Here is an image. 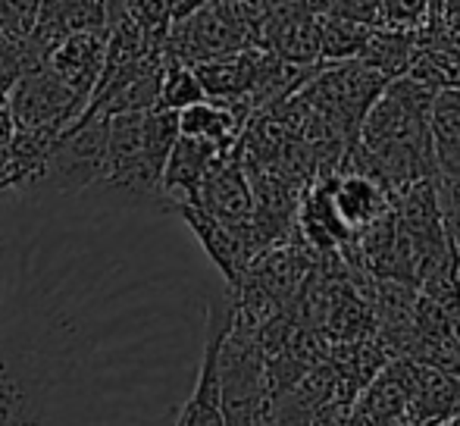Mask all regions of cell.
Masks as SVG:
<instances>
[{"label":"cell","mask_w":460,"mask_h":426,"mask_svg":"<svg viewBox=\"0 0 460 426\" xmlns=\"http://www.w3.org/2000/svg\"><path fill=\"white\" fill-rule=\"evenodd\" d=\"M107 44H110V25H97V29H79L69 31L48 57L44 67L66 82L79 98L92 104V94L101 82L103 63H107Z\"/></svg>","instance_id":"7"},{"label":"cell","mask_w":460,"mask_h":426,"mask_svg":"<svg viewBox=\"0 0 460 426\" xmlns=\"http://www.w3.org/2000/svg\"><path fill=\"white\" fill-rule=\"evenodd\" d=\"M198 101H207L204 82H200L198 69L188 67V63H182V60L166 63L164 88H160V107L182 113L185 107L198 104Z\"/></svg>","instance_id":"15"},{"label":"cell","mask_w":460,"mask_h":426,"mask_svg":"<svg viewBox=\"0 0 460 426\" xmlns=\"http://www.w3.org/2000/svg\"><path fill=\"white\" fill-rule=\"evenodd\" d=\"M332 198L341 219L351 226L354 235H360L367 226H373L376 219L385 217L394 208V198L364 173H335Z\"/></svg>","instance_id":"11"},{"label":"cell","mask_w":460,"mask_h":426,"mask_svg":"<svg viewBox=\"0 0 460 426\" xmlns=\"http://www.w3.org/2000/svg\"><path fill=\"white\" fill-rule=\"evenodd\" d=\"M10 116L16 129H69L82 113H85L88 101L79 98L66 82H60L48 67H31L16 79L10 88Z\"/></svg>","instance_id":"5"},{"label":"cell","mask_w":460,"mask_h":426,"mask_svg":"<svg viewBox=\"0 0 460 426\" xmlns=\"http://www.w3.org/2000/svg\"><path fill=\"white\" fill-rule=\"evenodd\" d=\"M198 204L229 226H242L254 219V213H257L254 185H251L248 166H244L238 147L210 173V179H207L204 189H200Z\"/></svg>","instance_id":"9"},{"label":"cell","mask_w":460,"mask_h":426,"mask_svg":"<svg viewBox=\"0 0 460 426\" xmlns=\"http://www.w3.org/2000/svg\"><path fill=\"white\" fill-rule=\"evenodd\" d=\"M436 426H460V414H451L448 421H442V423H436Z\"/></svg>","instance_id":"18"},{"label":"cell","mask_w":460,"mask_h":426,"mask_svg":"<svg viewBox=\"0 0 460 426\" xmlns=\"http://www.w3.org/2000/svg\"><path fill=\"white\" fill-rule=\"evenodd\" d=\"M429 129L436 179L438 182H460V88L438 92Z\"/></svg>","instance_id":"12"},{"label":"cell","mask_w":460,"mask_h":426,"mask_svg":"<svg viewBox=\"0 0 460 426\" xmlns=\"http://www.w3.org/2000/svg\"><path fill=\"white\" fill-rule=\"evenodd\" d=\"M411 377V421L420 426H436L460 414V379L426 360L407 358Z\"/></svg>","instance_id":"10"},{"label":"cell","mask_w":460,"mask_h":426,"mask_svg":"<svg viewBox=\"0 0 460 426\" xmlns=\"http://www.w3.org/2000/svg\"><path fill=\"white\" fill-rule=\"evenodd\" d=\"M110 113H82L50 151L44 173L35 185L60 195H75L107 176Z\"/></svg>","instance_id":"2"},{"label":"cell","mask_w":460,"mask_h":426,"mask_svg":"<svg viewBox=\"0 0 460 426\" xmlns=\"http://www.w3.org/2000/svg\"><path fill=\"white\" fill-rule=\"evenodd\" d=\"M417 50H420V35L394 31L385 29V25H373L358 60L373 69V73L385 75L388 82H394L411 73L413 60H417Z\"/></svg>","instance_id":"13"},{"label":"cell","mask_w":460,"mask_h":426,"mask_svg":"<svg viewBox=\"0 0 460 426\" xmlns=\"http://www.w3.org/2000/svg\"><path fill=\"white\" fill-rule=\"evenodd\" d=\"M238 317V298H219L207 311V339H204V358H200L198 383L182 408L179 423L182 426H229L226 421V395H223V370H219V354L223 342L232 333Z\"/></svg>","instance_id":"4"},{"label":"cell","mask_w":460,"mask_h":426,"mask_svg":"<svg viewBox=\"0 0 460 426\" xmlns=\"http://www.w3.org/2000/svg\"><path fill=\"white\" fill-rule=\"evenodd\" d=\"M369 31H373V25L354 22L339 13H326L320 19V63L358 60Z\"/></svg>","instance_id":"14"},{"label":"cell","mask_w":460,"mask_h":426,"mask_svg":"<svg viewBox=\"0 0 460 426\" xmlns=\"http://www.w3.org/2000/svg\"><path fill=\"white\" fill-rule=\"evenodd\" d=\"M432 22H451L460 16V0H429Z\"/></svg>","instance_id":"17"},{"label":"cell","mask_w":460,"mask_h":426,"mask_svg":"<svg viewBox=\"0 0 460 426\" xmlns=\"http://www.w3.org/2000/svg\"><path fill=\"white\" fill-rule=\"evenodd\" d=\"M379 25L420 35L432 25V6L429 0H382Z\"/></svg>","instance_id":"16"},{"label":"cell","mask_w":460,"mask_h":426,"mask_svg":"<svg viewBox=\"0 0 460 426\" xmlns=\"http://www.w3.org/2000/svg\"><path fill=\"white\" fill-rule=\"evenodd\" d=\"M455 280H457V286H460V257H457V267H455Z\"/></svg>","instance_id":"19"},{"label":"cell","mask_w":460,"mask_h":426,"mask_svg":"<svg viewBox=\"0 0 460 426\" xmlns=\"http://www.w3.org/2000/svg\"><path fill=\"white\" fill-rule=\"evenodd\" d=\"M48 373L35 351L0 335V426H48Z\"/></svg>","instance_id":"3"},{"label":"cell","mask_w":460,"mask_h":426,"mask_svg":"<svg viewBox=\"0 0 460 426\" xmlns=\"http://www.w3.org/2000/svg\"><path fill=\"white\" fill-rule=\"evenodd\" d=\"M229 154L232 151H226V147L213 145L207 138L179 135L164 170V195H176L179 204H198L204 182Z\"/></svg>","instance_id":"8"},{"label":"cell","mask_w":460,"mask_h":426,"mask_svg":"<svg viewBox=\"0 0 460 426\" xmlns=\"http://www.w3.org/2000/svg\"><path fill=\"white\" fill-rule=\"evenodd\" d=\"M320 13L304 0H282L267 6L261 29V48L297 67H320Z\"/></svg>","instance_id":"6"},{"label":"cell","mask_w":460,"mask_h":426,"mask_svg":"<svg viewBox=\"0 0 460 426\" xmlns=\"http://www.w3.org/2000/svg\"><path fill=\"white\" fill-rule=\"evenodd\" d=\"M385 88H388L385 75L373 73L360 60H341V63H320L316 73L295 94L301 101H307L329 122V129L339 132L354 147L360 138L367 113L382 98Z\"/></svg>","instance_id":"1"}]
</instances>
